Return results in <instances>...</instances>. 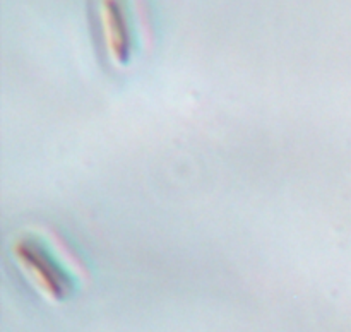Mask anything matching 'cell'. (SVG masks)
<instances>
[{"label":"cell","instance_id":"obj_1","mask_svg":"<svg viewBox=\"0 0 351 332\" xmlns=\"http://www.w3.org/2000/svg\"><path fill=\"white\" fill-rule=\"evenodd\" d=\"M10 255L27 283L50 303H65L88 276L84 262L53 229H26L10 243Z\"/></svg>","mask_w":351,"mask_h":332},{"label":"cell","instance_id":"obj_2","mask_svg":"<svg viewBox=\"0 0 351 332\" xmlns=\"http://www.w3.org/2000/svg\"><path fill=\"white\" fill-rule=\"evenodd\" d=\"M103 47L113 67L125 68L139 53L141 33L130 0H98Z\"/></svg>","mask_w":351,"mask_h":332}]
</instances>
